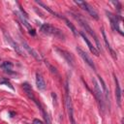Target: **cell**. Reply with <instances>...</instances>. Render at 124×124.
<instances>
[{"instance_id": "1", "label": "cell", "mask_w": 124, "mask_h": 124, "mask_svg": "<svg viewBox=\"0 0 124 124\" xmlns=\"http://www.w3.org/2000/svg\"><path fill=\"white\" fill-rule=\"evenodd\" d=\"M72 15H73V16L79 22V24L85 29V31L94 39V41H95V43H96V45H97V47H98V49H102V46H101V45H100V42H99V39H98V37H97V35H96V33L93 31V29L90 27V25L87 23V21L80 16V15H77V14H74V13H71Z\"/></svg>"}, {"instance_id": "2", "label": "cell", "mask_w": 124, "mask_h": 124, "mask_svg": "<svg viewBox=\"0 0 124 124\" xmlns=\"http://www.w3.org/2000/svg\"><path fill=\"white\" fill-rule=\"evenodd\" d=\"M41 31L44 34H46V35L54 36L55 38H57L59 40H64V38H65V36H64V34L62 33L61 30H59L58 28L54 27L53 25H51L49 23H44V24H42Z\"/></svg>"}, {"instance_id": "3", "label": "cell", "mask_w": 124, "mask_h": 124, "mask_svg": "<svg viewBox=\"0 0 124 124\" xmlns=\"http://www.w3.org/2000/svg\"><path fill=\"white\" fill-rule=\"evenodd\" d=\"M77 5H78L82 10H84V11H86L92 17H94L95 19H99V16H98V13H97V11L90 5V4H88L87 2H85V1H74Z\"/></svg>"}, {"instance_id": "4", "label": "cell", "mask_w": 124, "mask_h": 124, "mask_svg": "<svg viewBox=\"0 0 124 124\" xmlns=\"http://www.w3.org/2000/svg\"><path fill=\"white\" fill-rule=\"evenodd\" d=\"M66 90H67V94H66V107H67V111H68L69 119H70L71 124H76L75 118H74V109H73L72 99H71V97L69 96V92H68V84L66 85Z\"/></svg>"}, {"instance_id": "5", "label": "cell", "mask_w": 124, "mask_h": 124, "mask_svg": "<svg viewBox=\"0 0 124 124\" xmlns=\"http://www.w3.org/2000/svg\"><path fill=\"white\" fill-rule=\"evenodd\" d=\"M92 82H93V86H94V90H95V96L98 100V103H99V106H100V108L102 109V111H104V99H103V93L101 91V88L98 84V82L96 81L95 78L92 79Z\"/></svg>"}, {"instance_id": "6", "label": "cell", "mask_w": 124, "mask_h": 124, "mask_svg": "<svg viewBox=\"0 0 124 124\" xmlns=\"http://www.w3.org/2000/svg\"><path fill=\"white\" fill-rule=\"evenodd\" d=\"M106 14H107V16H108V19H109V21H110V25H111L112 29L115 30V31H118V32L122 35L123 33H122L121 29L119 28V20H118V16H114L113 14H111L110 12H108V11H106Z\"/></svg>"}, {"instance_id": "7", "label": "cell", "mask_w": 124, "mask_h": 124, "mask_svg": "<svg viewBox=\"0 0 124 124\" xmlns=\"http://www.w3.org/2000/svg\"><path fill=\"white\" fill-rule=\"evenodd\" d=\"M77 51H78V55L83 59V61H85V63L91 68V69H93V70H96V67H95V64H94V62H93V60L91 59V57L87 54V52H85L84 50H82L80 47H77Z\"/></svg>"}, {"instance_id": "8", "label": "cell", "mask_w": 124, "mask_h": 124, "mask_svg": "<svg viewBox=\"0 0 124 124\" xmlns=\"http://www.w3.org/2000/svg\"><path fill=\"white\" fill-rule=\"evenodd\" d=\"M4 36H5V38H6V41L11 45V46L19 54V55H23V52H22V50H21V48H20V46H18V45L12 39V37L9 35V33H7L6 31H4Z\"/></svg>"}, {"instance_id": "9", "label": "cell", "mask_w": 124, "mask_h": 124, "mask_svg": "<svg viewBox=\"0 0 124 124\" xmlns=\"http://www.w3.org/2000/svg\"><path fill=\"white\" fill-rule=\"evenodd\" d=\"M56 50L61 54V56H63V57L66 59V61L68 62L69 65H71L72 67L75 66V58H74V56L72 55V53H70V52H68V51H66V50H64V49L58 48V47H56Z\"/></svg>"}, {"instance_id": "10", "label": "cell", "mask_w": 124, "mask_h": 124, "mask_svg": "<svg viewBox=\"0 0 124 124\" xmlns=\"http://www.w3.org/2000/svg\"><path fill=\"white\" fill-rule=\"evenodd\" d=\"M21 45H22V46H23V47L28 51V53H29V54H31V55H32V56H33L37 61H41V60H42V57L40 56V54H39V53H38L34 48H32V47H31V46H29V45H28L24 40H21Z\"/></svg>"}, {"instance_id": "11", "label": "cell", "mask_w": 124, "mask_h": 124, "mask_svg": "<svg viewBox=\"0 0 124 124\" xmlns=\"http://www.w3.org/2000/svg\"><path fill=\"white\" fill-rule=\"evenodd\" d=\"M79 34H80V36L82 37V39L84 40V42L86 43V45H87V46H88V48H89V50L91 51V53H93L94 55H96V56H99V50L91 44V42L88 40V38L85 36V34H84V32H79Z\"/></svg>"}, {"instance_id": "12", "label": "cell", "mask_w": 124, "mask_h": 124, "mask_svg": "<svg viewBox=\"0 0 124 124\" xmlns=\"http://www.w3.org/2000/svg\"><path fill=\"white\" fill-rule=\"evenodd\" d=\"M114 78V82H115V97H116V101L118 106L121 105V89H120V85H119V81L117 79V78L115 77V75H113Z\"/></svg>"}, {"instance_id": "13", "label": "cell", "mask_w": 124, "mask_h": 124, "mask_svg": "<svg viewBox=\"0 0 124 124\" xmlns=\"http://www.w3.org/2000/svg\"><path fill=\"white\" fill-rule=\"evenodd\" d=\"M36 85H37V87H38L40 90H45L46 87L43 76H42L40 73H38V72L36 73Z\"/></svg>"}, {"instance_id": "14", "label": "cell", "mask_w": 124, "mask_h": 124, "mask_svg": "<svg viewBox=\"0 0 124 124\" xmlns=\"http://www.w3.org/2000/svg\"><path fill=\"white\" fill-rule=\"evenodd\" d=\"M22 88H23L24 92L26 93V95H27L30 99H32L33 101L36 100V99H35V96H34V92H33V90H32V87H31V85H30L29 83H27V82L22 83Z\"/></svg>"}, {"instance_id": "15", "label": "cell", "mask_w": 124, "mask_h": 124, "mask_svg": "<svg viewBox=\"0 0 124 124\" xmlns=\"http://www.w3.org/2000/svg\"><path fill=\"white\" fill-rule=\"evenodd\" d=\"M102 35H103V39H104V42H105V44H106V46H107V48L109 50V52L111 53V55L113 56V58H116V55H115V52L113 51V49L111 48V46H110V45H109V43L108 42V38H107V35H106V32H105V30H104V28H102Z\"/></svg>"}, {"instance_id": "16", "label": "cell", "mask_w": 124, "mask_h": 124, "mask_svg": "<svg viewBox=\"0 0 124 124\" xmlns=\"http://www.w3.org/2000/svg\"><path fill=\"white\" fill-rule=\"evenodd\" d=\"M98 79H99V81H100V83H101V85H102V88H103L104 92H105L104 94H105V96H106V99H107L108 101H109V91L108 90L107 85H106V83H105L104 79H103L100 76H98Z\"/></svg>"}, {"instance_id": "17", "label": "cell", "mask_w": 124, "mask_h": 124, "mask_svg": "<svg viewBox=\"0 0 124 124\" xmlns=\"http://www.w3.org/2000/svg\"><path fill=\"white\" fill-rule=\"evenodd\" d=\"M36 2H37V3H38L40 6H42V7H43L45 10H46L48 13H50L51 15H53L54 16H56V17H60V16H58V14H57L56 12H54L53 10H51V9H50L48 6H46V4H44L43 2H41V1H36Z\"/></svg>"}, {"instance_id": "18", "label": "cell", "mask_w": 124, "mask_h": 124, "mask_svg": "<svg viewBox=\"0 0 124 124\" xmlns=\"http://www.w3.org/2000/svg\"><path fill=\"white\" fill-rule=\"evenodd\" d=\"M16 15H17V16H18V18L20 19V21H21V23H22V25H24L26 28H28L29 30L31 29V26H30V24H29V22L26 20V18L21 15V14H19V13H16Z\"/></svg>"}, {"instance_id": "19", "label": "cell", "mask_w": 124, "mask_h": 124, "mask_svg": "<svg viewBox=\"0 0 124 124\" xmlns=\"http://www.w3.org/2000/svg\"><path fill=\"white\" fill-rule=\"evenodd\" d=\"M0 68H2L5 72L11 71L12 68H13V64H12L11 62H9V61H6V62H3V63L0 65Z\"/></svg>"}, {"instance_id": "20", "label": "cell", "mask_w": 124, "mask_h": 124, "mask_svg": "<svg viewBox=\"0 0 124 124\" xmlns=\"http://www.w3.org/2000/svg\"><path fill=\"white\" fill-rule=\"evenodd\" d=\"M65 22H66L67 26H68V27L71 29V31H72V33L74 34V36H76V37H77V36H78V31H77L76 27H75V26H74V25H73V24H72V23H71V22H70L68 19H65Z\"/></svg>"}, {"instance_id": "21", "label": "cell", "mask_w": 124, "mask_h": 124, "mask_svg": "<svg viewBox=\"0 0 124 124\" xmlns=\"http://www.w3.org/2000/svg\"><path fill=\"white\" fill-rule=\"evenodd\" d=\"M45 63H46V65L47 66V68L49 69V71H50L52 74H54V75H56V74H57V70H56V68H55V67H53L51 64H49V63H48V61H45Z\"/></svg>"}, {"instance_id": "22", "label": "cell", "mask_w": 124, "mask_h": 124, "mask_svg": "<svg viewBox=\"0 0 124 124\" xmlns=\"http://www.w3.org/2000/svg\"><path fill=\"white\" fill-rule=\"evenodd\" d=\"M0 83H1V84H6L7 86H9L11 89H13V90H14V87H13V85L11 84V82H10L9 80H7V79H3V80H1V81H0Z\"/></svg>"}, {"instance_id": "23", "label": "cell", "mask_w": 124, "mask_h": 124, "mask_svg": "<svg viewBox=\"0 0 124 124\" xmlns=\"http://www.w3.org/2000/svg\"><path fill=\"white\" fill-rule=\"evenodd\" d=\"M33 124H43V122H42L40 119H37V118H35V119L33 120Z\"/></svg>"}, {"instance_id": "24", "label": "cell", "mask_w": 124, "mask_h": 124, "mask_svg": "<svg viewBox=\"0 0 124 124\" xmlns=\"http://www.w3.org/2000/svg\"><path fill=\"white\" fill-rule=\"evenodd\" d=\"M29 34H30V35H32V36H35V35H36V32H35V30H34V29H32V28H31V29L29 30Z\"/></svg>"}]
</instances>
